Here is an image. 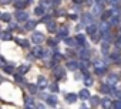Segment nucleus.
I'll list each match as a JSON object with an SVG mask.
<instances>
[{
  "mask_svg": "<svg viewBox=\"0 0 121 109\" xmlns=\"http://www.w3.org/2000/svg\"><path fill=\"white\" fill-rule=\"evenodd\" d=\"M16 19H17V21H27L29 20V13L22 9L16 13Z\"/></svg>",
  "mask_w": 121,
  "mask_h": 109,
  "instance_id": "1",
  "label": "nucleus"
},
{
  "mask_svg": "<svg viewBox=\"0 0 121 109\" xmlns=\"http://www.w3.org/2000/svg\"><path fill=\"white\" fill-rule=\"evenodd\" d=\"M54 74H56V77H57L58 79L66 78V70H64L63 67H60V65H57V67L54 68Z\"/></svg>",
  "mask_w": 121,
  "mask_h": 109,
  "instance_id": "2",
  "label": "nucleus"
},
{
  "mask_svg": "<svg viewBox=\"0 0 121 109\" xmlns=\"http://www.w3.org/2000/svg\"><path fill=\"white\" fill-rule=\"evenodd\" d=\"M93 14H90V13H84L83 16H81V23L83 24H93Z\"/></svg>",
  "mask_w": 121,
  "mask_h": 109,
  "instance_id": "3",
  "label": "nucleus"
},
{
  "mask_svg": "<svg viewBox=\"0 0 121 109\" xmlns=\"http://www.w3.org/2000/svg\"><path fill=\"white\" fill-rule=\"evenodd\" d=\"M33 43H36V44H41L43 41H44V35L41 34V33H39V31H36L34 34H33Z\"/></svg>",
  "mask_w": 121,
  "mask_h": 109,
  "instance_id": "4",
  "label": "nucleus"
},
{
  "mask_svg": "<svg viewBox=\"0 0 121 109\" xmlns=\"http://www.w3.org/2000/svg\"><path fill=\"white\" fill-rule=\"evenodd\" d=\"M87 33L91 35V38L94 37V35H97V33H98V28H97V26H91V24H88V27H87Z\"/></svg>",
  "mask_w": 121,
  "mask_h": 109,
  "instance_id": "5",
  "label": "nucleus"
},
{
  "mask_svg": "<svg viewBox=\"0 0 121 109\" xmlns=\"http://www.w3.org/2000/svg\"><path fill=\"white\" fill-rule=\"evenodd\" d=\"M46 86H47V78L39 77V79H37V88L43 89V88H46Z\"/></svg>",
  "mask_w": 121,
  "mask_h": 109,
  "instance_id": "6",
  "label": "nucleus"
},
{
  "mask_svg": "<svg viewBox=\"0 0 121 109\" xmlns=\"http://www.w3.org/2000/svg\"><path fill=\"white\" fill-rule=\"evenodd\" d=\"M46 26H47V30H48V33H56V30H57V26H56V23H54V21L48 20V21L46 23Z\"/></svg>",
  "mask_w": 121,
  "mask_h": 109,
  "instance_id": "7",
  "label": "nucleus"
},
{
  "mask_svg": "<svg viewBox=\"0 0 121 109\" xmlns=\"http://www.w3.org/2000/svg\"><path fill=\"white\" fill-rule=\"evenodd\" d=\"M46 101H47V103L51 105V106H56V105H57V98H56L54 95H47V96H46Z\"/></svg>",
  "mask_w": 121,
  "mask_h": 109,
  "instance_id": "8",
  "label": "nucleus"
},
{
  "mask_svg": "<svg viewBox=\"0 0 121 109\" xmlns=\"http://www.w3.org/2000/svg\"><path fill=\"white\" fill-rule=\"evenodd\" d=\"M78 96L81 98V101L88 99V98H90V92H88V89H81V91H80V93H78Z\"/></svg>",
  "mask_w": 121,
  "mask_h": 109,
  "instance_id": "9",
  "label": "nucleus"
},
{
  "mask_svg": "<svg viewBox=\"0 0 121 109\" xmlns=\"http://www.w3.org/2000/svg\"><path fill=\"white\" fill-rule=\"evenodd\" d=\"M108 50H110V43L104 40V41H103V44H101V51H103V54H104V55H107Z\"/></svg>",
  "mask_w": 121,
  "mask_h": 109,
  "instance_id": "10",
  "label": "nucleus"
},
{
  "mask_svg": "<svg viewBox=\"0 0 121 109\" xmlns=\"http://www.w3.org/2000/svg\"><path fill=\"white\" fill-rule=\"evenodd\" d=\"M118 23H120V19H118L117 14H115V16L112 14V16L108 19V24H110V26H115V24H118Z\"/></svg>",
  "mask_w": 121,
  "mask_h": 109,
  "instance_id": "11",
  "label": "nucleus"
},
{
  "mask_svg": "<svg viewBox=\"0 0 121 109\" xmlns=\"http://www.w3.org/2000/svg\"><path fill=\"white\" fill-rule=\"evenodd\" d=\"M36 24H37V21H36V20H27V23H26L24 28H26V30H33V28L36 27Z\"/></svg>",
  "mask_w": 121,
  "mask_h": 109,
  "instance_id": "12",
  "label": "nucleus"
},
{
  "mask_svg": "<svg viewBox=\"0 0 121 109\" xmlns=\"http://www.w3.org/2000/svg\"><path fill=\"white\" fill-rule=\"evenodd\" d=\"M78 65H80V68H81L83 71H86V70L88 68V65H90V62H88V58H81V62H80Z\"/></svg>",
  "mask_w": 121,
  "mask_h": 109,
  "instance_id": "13",
  "label": "nucleus"
},
{
  "mask_svg": "<svg viewBox=\"0 0 121 109\" xmlns=\"http://www.w3.org/2000/svg\"><path fill=\"white\" fill-rule=\"evenodd\" d=\"M67 68H69L70 71H76V70L78 68V62H76V61H69V62H67Z\"/></svg>",
  "mask_w": 121,
  "mask_h": 109,
  "instance_id": "14",
  "label": "nucleus"
},
{
  "mask_svg": "<svg viewBox=\"0 0 121 109\" xmlns=\"http://www.w3.org/2000/svg\"><path fill=\"white\" fill-rule=\"evenodd\" d=\"M67 33H69V28H67L66 26H63L61 28L58 30V38H61V37H66V35H67Z\"/></svg>",
  "mask_w": 121,
  "mask_h": 109,
  "instance_id": "15",
  "label": "nucleus"
},
{
  "mask_svg": "<svg viewBox=\"0 0 121 109\" xmlns=\"http://www.w3.org/2000/svg\"><path fill=\"white\" fill-rule=\"evenodd\" d=\"M66 99H67L69 103H74V102L77 101V95H76V93H67Z\"/></svg>",
  "mask_w": 121,
  "mask_h": 109,
  "instance_id": "16",
  "label": "nucleus"
},
{
  "mask_svg": "<svg viewBox=\"0 0 121 109\" xmlns=\"http://www.w3.org/2000/svg\"><path fill=\"white\" fill-rule=\"evenodd\" d=\"M14 3H16V7H17L19 10H22V9H24V7L27 6L26 0H17V2H14Z\"/></svg>",
  "mask_w": 121,
  "mask_h": 109,
  "instance_id": "17",
  "label": "nucleus"
},
{
  "mask_svg": "<svg viewBox=\"0 0 121 109\" xmlns=\"http://www.w3.org/2000/svg\"><path fill=\"white\" fill-rule=\"evenodd\" d=\"M76 41H77V44H80V45H84V44H86V37H84L83 34H78V35L76 37Z\"/></svg>",
  "mask_w": 121,
  "mask_h": 109,
  "instance_id": "18",
  "label": "nucleus"
},
{
  "mask_svg": "<svg viewBox=\"0 0 121 109\" xmlns=\"http://www.w3.org/2000/svg\"><path fill=\"white\" fill-rule=\"evenodd\" d=\"M90 103H91V106H98L100 105V98L98 96H93V98H90Z\"/></svg>",
  "mask_w": 121,
  "mask_h": 109,
  "instance_id": "19",
  "label": "nucleus"
},
{
  "mask_svg": "<svg viewBox=\"0 0 121 109\" xmlns=\"http://www.w3.org/2000/svg\"><path fill=\"white\" fill-rule=\"evenodd\" d=\"M100 105L104 106V108H110V106H111V101H110L108 98H104V99L100 101Z\"/></svg>",
  "mask_w": 121,
  "mask_h": 109,
  "instance_id": "20",
  "label": "nucleus"
},
{
  "mask_svg": "<svg viewBox=\"0 0 121 109\" xmlns=\"http://www.w3.org/2000/svg\"><path fill=\"white\" fill-rule=\"evenodd\" d=\"M33 54H34L37 58H40V57H43V50H41L40 47H36V48L33 50Z\"/></svg>",
  "mask_w": 121,
  "mask_h": 109,
  "instance_id": "21",
  "label": "nucleus"
},
{
  "mask_svg": "<svg viewBox=\"0 0 121 109\" xmlns=\"http://www.w3.org/2000/svg\"><path fill=\"white\" fill-rule=\"evenodd\" d=\"M64 43H66L69 47H74V45H77L76 38H66V40H64Z\"/></svg>",
  "mask_w": 121,
  "mask_h": 109,
  "instance_id": "22",
  "label": "nucleus"
},
{
  "mask_svg": "<svg viewBox=\"0 0 121 109\" xmlns=\"http://www.w3.org/2000/svg\"><path fill=\"white\" fill-rule=\"evenodd\" d=\"M100 91H101L103 93H110L111 88H110V85H108V84H103V85H101V88H100Z\"/></svg>",
  "mask_w": 121,
  "mask_h": 109,
  "instance_id": "23",
  "label": "nucleus"
},
{
  "mask_svg": "<svg viewBox=\"0 0 121 109\" xmlns=\"http://www.w3.org/2000/svg\"><path fill=\"white\" fill-rule=\"evenodd\" d=\"M16 43H19V45H22V47H24V48H29V41H27V40L16 38Z\"/></svg>",
  "mask_w": 121,
  "mask_h": 109,
  "instance_id": "24",
  "label": "nucleus"
},
{
  "mask_svg": "<svg viewBox=\"0 0 121 109\" xmlns=\"http://www.w3.org/2000/svg\"><path fill=\"white\" fill-rule=\"evenodd\" d=\"M88 55H90V51H88L87 48H83V50L80 51V57H81V58H88Z\"/></svg>",
  "mask_w": 121,
  "mask_h": 109,
  "instance_id": "25",
  "label": "nucleus"
},
{
  "mask_svg": "<svg viewBox=\"0 0 121 109\" xmlns=\"http://www.w3.org/2000/svg\"><path fill=\"white\" fill-rule=\"evenodd\" d=\"M0 35H2V40H4V41H7V40H12V34H10L9 31H3L2 34H0Z\"/></svg>",
  "mask_w": 121,
  "mask_h": 109,
  "instance_id": "26",
  "label": "nucleus"
},
{
  "mask_svg": "<svg viewBox=\"0 0 121 109\" xmlns=\"http://www.w3.org/2000/svg\"><path fill=\"white\" fill-rule=\"evenodd\" d=\"M117 81H118V75H115V74H110L108 82H110V84H115Z\"/></svg>",
  "mask_w": 121,
  "mask_h": 109,
  "instance_id": "27",
  "label": "nucleus"
},
{
  "mask_svg": "<svg viewBox=\"0 0 121 109\" xmlns=\"http://www.w3.org/2000/svg\"><path fill=\"white\" fill-rule=\"evenodd\" d=\"M24 105H26L27 108H36V103L33 102V99H31V98H27V99H26V103H24Z\"/></svg>",
  "mask_w": 121,
  "mask_h": 109,
  "instance_id": "28",
  "label": "nucleus"
},
{
  "mask_svg": "<svg viewBox=\"0 0 121 109\" xmlns=\"http://www.w3.org/2000/svg\"><path fill=\"white\" fill-rule=\"evenodd\" d=\"M34 13H36V16H43V14H44V9H43V6H39V7H36Z\"/></svg>",
  "mask_w": 121,
  "mask_h": 109,
  "instance_id": "29",
  "label": "nucleus"
},
{
  "mask_svg": "<svg viewBox=\"0 0 121 109\" xmlns=\"http://www.w3.org/2000/svg\"><path fill=\"white\" fill-rule=\"evenodd\" d=\"M0 19H2L3 21H10V19H12V14H9V13H3L2 16H0Z\"/></svg>",
  "mask_w": 121,
  "mask_h": 109,
  "instance_id": "30",
  "label": "nucleus"
},
{
  "mask_svg": "<svg viewBox=\"0 0 121 109\" xmlns=\"http://www.w3.org/2000/svg\"><path fill=\"white\" fill-rule=\"evenodd\" d=\"M93 10H94V14H101V12H103V6H100V4H95Z\"/></svg>",
  "mask_w": 121,
  "mask_h": 109,
  "instance_id": "31",
  "label": "nucleus"
},
{
  "mask_svg": "<svg viewBox=\"0 0 121 109\" xmlns=\"http://www.w3.org/2000/svg\"><path fill=\"white\" fill-rule=\"evenodd\" d=\"M57 43H58V40H57V38H50V40H47V44H48L50 47H56V45H57Z\"/></svg>",
  "mask_w": 121,
  "mask_h": 109,
  "instance_id": "32",
  "label": "nucleus"
},
{
  "mask_svg": "<svg viewBox=\"0 0 121 109\" xmlns=\"http://www.w3.org/2000/svg\"><path fill=\"white\" fill-rule=\"evenodd\" d=\"M27 88H29V91H30L31 93H36V91H37V85H34V84H29Z\"/></svg>",
  "mask_w": 121,
  "mask_h": 109,
  "instance_id": "33",
  "label": "nucleus"
},
{
  "mask_svg": "<svg viewBox=\"0 0 121 109\" xmlns=\"http://www.w3.org/2000/svg\"><path fill=\"white\" fill-rule=\"evenodd\" d=\"M108 27H110V24H108V23H103V24H101V27H100L101 33H104V31H108Z\"/></svg>",
  "mask_w": 121,
  "mask_h": 109,
  "instance_id": "34",
  "label": "nucleus"
},
{
  "mask_svg": "<svg viewBox=\"0 0 121 109\" xmlns=\"http://www.w3.org/2000/svg\"><path fill=\"white\" fill-rule=\"evenodd\" d=\"M111 60H114V61H120V54L114 51V52L111 54Z\"/></svg>",
  "mask_w": 121,
  "mask_h": 109,
  "instance_id": "35",
  "label": "nucleus"
},
{
  "mask_svg": "<svg viewBox=\"0 0 121 109\" xmlns=\"http://www.w3.org/2000/svg\"><path fill=\"white\" fill-rule=\"evenodd\" d=\"M29 68H30L29 65H22V67L19 68V71H20V74H24V72H27V71H29Z\"/></svg>",
  "mask_w": 121,
  "mask_h": 109,
  "instance_id": "36",
  "label": "nucleus"
},
{
  "mask_svg": "<svg viewBox=\"0 0 121 109\" xmlns=\"http://www.w3.org/2000/svg\"><path fill=\"white\" fill-rule=\"evenodd\" d=\"M4 71L7 74H13V65H4Z\"/></svg>",
  "mask_w": 121,
  "mask_h": 109,
  "instance_id": "37",
  "label": "nucleus"
},
{
  "mask_svg": "<svg viewBox=\"0 0 121 109\" xmlns=\"http://www.w3.org/2000/svg\"><path fill=\"white\" fill-rule=\"evenodd\" d=\"M14 79H16L17 82H24V78L22 77V74H16V75H14Z\"/></svg>",
  "mask_w": 121,
  "mask_h": 109,
  "instance_id": "38",
  "label": "nucleus"
},
{
  "mask_svg": "<svg viewBox=\"0 0 121 109\" xmlns=\"http://www.w3.org/2000/svg\"><path fill=\"white\" fill-rule=\"evenodd\" d=\"M61 58H63V55H61L60 52H56V54H54V61H56V62H58Z\"/></svg>",
  "mask_w": 121,
  "mask_h": 109,
  "instance_id": "39",
  "label": "nucleus"
},
{
  "mask_svg": "<svg viewBox=\"0 0 121 109\" xmlns=\"http://www.w3.org/2000/svg\"><path fill=\"white\" fill-rule=\"evenodd\" d=\"M110 92H111L114 96H120V95H121V92H120L118 89H115V88H111V91H110Z\"/></svg>",
  "mask_w": 121,
  "mask_h": 109,
  "instance_id": "40",
  "label": "nucleus"
},
{
  "mask_svg": "<svg viewBox=\"0 0 121 109\" xmlns=\"http://www.w3.org/2000/svg\"><path fill=\"white\" fill-rule=\"evenodd\" d=\"M112 108H115V109H121V101H115V102L112 103Z\"/></svg>",
  "mask_w": 121,
  "mask_h": 109,
  "instance_id": "41",
  "label": "nucleus"
},
{
  "mask_svg": "<svg viewBox=\"0 0 121 109\" xmlns=\"http://www.w3.org/2000/svg\"><path fill=\"white\" fill-rule=\"evenodd\" d=\"M50 89H51L53 92H57V91H58V85H57V84H51V85H50Z\"/></svg>",
  "mask_w": 121,
  "mask_h": 109,
  "instance_id": "42",
  "label": "nucleus"
},
{
  "mask_svg": "<svg viewBox=\"0 0 121 109\" xmlns=\"http://www.w3.org/2000/svg\"><path fill=\"white\" fill-rule=\"evenodd\" d=\"M95 3H97V4H100V6H103V7H104V6H105V3H107V0H95Z\"/></svg>",
  "mask_w": 121,
  "mask_h": 109,
  "instance_id": "43",
  "label": "nucleus"
},
{
  "mask_svg": "<svg viewBox=\"0 0 121 109\" xmlns=\"http://www.w3.org/2000/svg\"><path fill=\"white\" fill-rule=\"evenodd\" d=\"M115 47H117L118 50H121V38H117V40H115Z\"/></svg>",
  "mask_w": 121,
  "mask_h": 109,
  "instance_id": "44",
  "label": "nucleus"
},
{
  "mask_svg": "<svg viewBox=\"0 0 121 109\" xmlns=\"http://www.w3.org/2000/svg\"><path fill=\"white\" fill-rule=\"evenodd\" d=\"M41 4H43V6H51V2H50V0H43Z\"/></svg>",
  "mask_w": 121,
  "mask_h": 109,
  "instance_id": "45",
  "label": "nucleus"
},
{
  "mask_svg": "<svg viewBox=\"0 0 121 109\" xmlns=\"http://www.w3.org/2000/svg\"><path fill=\"white\" fill-rule=\"evenodd\" d=\"M95 67H105V64L101 61H95Z\"/></svg>",
  "mask_w": 121,
  "mask_h": 109,
  "instance_id": "46",
  "label": "nucleus"
},
{
  "mask_svg": "<svg viewBox=\"0 0 121 109\" xmlns=\"http://www.w3.org/2000/svg\"><path fill=\"white\" fill-rule=\"evenodd\" d=\"M60 2H61V0H53V2H51V4H54V6H58V4H60Z\"/></svg>",
  "mask_w": 121,
  "mask_h": 109,
  "instance_id": "47",
  "label": "nucleus"
},
{
  "mask_svg": "<svg viewBox=\"0 0 121 109\" xmlns=\"http://www.w3.org/2000/svg\"><path fill=\"white\" fill-rule=\"evenodd\" d=\"M10 3V0H0V4H7Z\"/></svg>",
  "mask_w": 121,
  "mask_h": 109,
  "instance_id": "48",
  "label": "nucleus"
},
{
  "mask_svg": "<svg viewBox=\"0 0 121 109\" xmlns=\"http://www.w3.org/2000/svg\"><path fill=\"white\" fill-rule=\"evenodd\" d=\"M108 2H110L111 4H118V2H120V0H108Z\"/></svg>",
  "mask_w": 121,
  "mask_h": 109,
  "instance_id": "49",
  "label": "nucleus"
},
{
  "mask_svg": "<svg viewBox=\"0 0 121 109\" xmlns=\"http://www.w3.org/2000/svg\"><path fill=\"white\" fill-rule=\"evenodd\" d=\"M48 20H51V19H50V17L47 16V17H43V20H41V21H43V23H47Z\"/></svg>",
  "mask_w": 121,
  "mask_h": 109,
  "instance_id": "50",
  "label": "nucleus"
},
{
  "mask_svg": "<svg viewBox=\"0 0 121 109\" xmlns=\"http://www.w3.org/2000/svg\"><path fill=\"white\" fill-rule=\"evenodd\" d=\"M9 27H10V28H16V27H17V24H16V23H10V24H9Z\"/></svg>",
  "mask_w": 121,
  "mask_h": 109,
  "instance_id": "51",
  "label": "nucleus"
},
{
  "mask_svg": "<svg viewBox=\"0 0 121 109\" xmlns=\"http://www.w3.org/2000/svg\"><path fill=\"white\" fill-rule=\"evenodd\" d=\"M0 64H3V65H4V64H6V60H4V58H3V57H0Z\"/></svg>",
  "mask_w": 121,
  "mask_h": 109,
  "instance_id": "52",
  "label": "nucleus"
},
{
  "mask_svg": "<svg viewBox=\"0 0 121 109\" xmlns=\"http://www.w3.org/2000/svg\"><path fill=\"white\" fill-rule=\"evenodd\" d=\"M70 19H71V20H76V19H77V16H76V14H71V16H70Z\"/></svg>",
  "mask_w": 121,
  "mask_h": 109,
  "instance_id": "53",
  "label": "nucleus"
},
{
  "mask_svg": "<svg viewBox=\"0 0 121 109\" xmlns=\"http://www.w3.org/2000/svg\"><path fill=\"white\" fill-rule=\"evenodd\" d=\"M74 2H76L77 4H80V3H83V0H74Z\"/></svg>",
  "mask_w": 121,
  "mask_h": 109,
  "instance_id": "54",
  "label": "nucleus"
},
{
  "mask_svg": "<svg viewBox=\"0 0 121 109\" xmlns=\"http://www.w3.org/2000/svg\"><path fill=\"white\" fill-rule=\"evenodd\" d=\"M31 2H33V0H26V3H27V4H29V3H31Z\"/></svg>",
  "mask_w": 121,
  "mask_h": 109,
  "instance_id": "55",
  "label": "nucleus"
},
{
  "mask_svg": "<svg viewBox=\"0 0 121 109\" xmlns=\"http://www.w3.org/2000/svg\"><path fill=\"white\" fill-rule=\"evenodd\" d=\"M2 81H3V79H2V78H0V82H2Z\"/></svg>",
  "mask_w": 121,
  "mask_h": 109,
  "instance_id": "56",
  "label": "nucleus"
},
{
  "mask_svg": "<svg viewBox=\"0 0 121 109\" xmlns=\"http://www.w3.org/2000/svg\"><path fill=\"white\" fill-rule=\"evenodd\" d=\"M13 2H17V0H13Z\"/></svg>",
  "mask_w": 121,
  "mask_h": 109,
  "instance_id": "57",
  "label": "nucleus"
},
{
  "mask_svg": "<svg viewBox=\"0 0 121 109\" xmlns=\"http://www.w3.org/2000/svg\"><path fill=\"white\" fill-rule=\"evenodd\" d=\"M0 16H2V13H0Z\"/></svg>",
  "mask_w": 121,
  "mask_h": 109,
  "instance_id": "58",
  "label": "nucleus"
}]
</instances>
